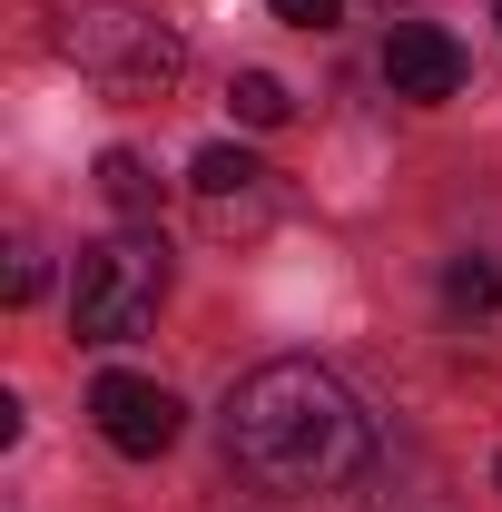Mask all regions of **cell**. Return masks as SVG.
Wrapping results in <instances>:
<instances>
[{"label": "cell", "mask_w": 502, "mask_h": 512, "mask_svg": "<svg viewBox=\"0 0 502 512\" xmlns=\"http://www.w3.org/2000/svg\"><path fill=\"white\" fill-rule=\"evenodd\" d=\"M227 453L247 463L266 493H335L375 463V414L355 404V384L276 355L227 394Z\"/></svg>", "instance_id": "1"}, {"label": "cell", "mask_w": 502, "mask_h": 512, "mask_svg": "<svg viewBox=\"0 0 502 512\" xmlns=\"http://www.w3.org/2000/svg\"><path fill=\"white\" fill-rule=\"evenodd\" d=\"M50 50L109 99H168L188 69V40L138 0H50Z\"/></svg>", "instance_id": "2"}, {"label": "cell", "mask_w": 502, "mask_h": 512, "mask_svg": "<svg viewBox=\"0 0 502 512\" xmlns=\"http://www.w3.org/2000/svg\"><path fill=\"white\" fill-rule=\"evenodd\" d=\"M168 306V247L158 237H99L79 247V286H69V325L79 345H138Z\"/></svg>", "instance_id": "3"}, {"label": "cell", "mask_w": 502, "mask_h": 512, "mask_svg": "<svg viewBox=\"0 0 502 512\" xmlns=\"http://www.w3.org/2000/svg\"><path fill=\"white\" fill-rule=\"evenodd\" d=\"M89 414H99V434H109L119 453H138V463H158V453L188 434V404H178L158 375H99L89 384Z\"/></svg>", "instance_id": "4"}, {"label": "cell", "mask_w": 502, "mask_h": 512, "mask_svg": "<svg viewBox=\"0 0 502 512\" xmlns=\"http://www.w3.org/2000/svg\"><path fill=\"white\" fill-rule=\"evenodd\" d=\"M384 79H394V99H453L463 89V40L434 30V20H394V40H384Z\"/></svg>", "instance_id": "5"}, {"label": "cell", "mask_w": 502, "mask_h": 512, "mask_svg": "<svg viewBox=\"0 0 502 512\" xmlns=\"http://www.w3.org/2000/svg\"><path fill=\"white\" fill-rule=\"evenodd\" d=\"M197 207H207V227L217 237H256L266 227V168H256L247 148H197Z\"/></svg>", "instance_id": "6"}, {"label": "cell", "mask_w": 502, "mask_h": 512, "mask_svg": "<svg viewBox=\"0 0 502 512\" xmlns=\"http://www.w3.org/2000/svg\"><path fill=\"white\" fill-rule=\"evenodd\" d=\"M99 197H109L119 217H148V207H158V178H148V158L109 148V158H99Z\"/></svg>", "instance_id": "7"}, {"label": "cell", "mask_w": 502, "mask_h": 512, "mask_svg": "<svg viewBox=\"0 0 502 512\" xmlns=\"http://www.w3.org/2000/svg\"><path fill=\"white\" fill-rule=\"evenodd\" d=\"M443 306H463V316H493V306H502V266H483V256H453V266H443Z\"/></svg>", "instance_id": "8"}, {"label": "cell", "mask_w": 502, "mask_h": 512, "mask_svg": "<svg viewBox=\"0 0 502 512\" xmlns=\"http://www.w3.org/2000/svg\"><path fill=\"white\" fill-rule=\"evenodd\" d=\"M227 99H237V119H247V128H286V109H296V99H286V79H266V69H247Z\"/></svg>", "instance_id": "9"}, {"label": "cell", "mask_w": 502, "mask_h": 512, "mask_svg": "<svg viewBox=\"0 0 502 512\" xmlns=\"http://www.w3.org/2000/svg\"><path fill=\"white\" fill-rule=\"evenodd\" d=\"M266 10H276L286 30H335V20H345V0H266Z\"/></svg>", "instance_id": "10"}, {"label": "cell", "mask_w": 502, "mask_h": 512, "mask_svg": "<svg viewBox=\"0 0 502 512\" xmlns=\"http://www.w3.org/2000/svg\"><path fill=\"white\" fill-rule=\"evenodd\" d=\"M493 20H502V0H493Z\"/></svg>", "instance_id": "11"}]
</instances>
